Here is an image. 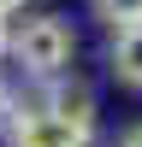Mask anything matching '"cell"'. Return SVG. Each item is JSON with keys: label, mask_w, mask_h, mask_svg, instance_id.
I'll use <instances>...</instances> for the list:
<instances>
[{"label": "cell", "mask_w": 142, "mask_h": 147, "mask_svg": "<svg viewBox=\"0 0 142 147\" xmlns=\"http://www.w3.org/2000/svg\"><path fill=\"white\" fill-rule=\"evenodd\" d=\"M95 12H101L113 30H136L142 24V0H95Z\"/></svg>", "instance_id": "cell-5"}, {"label": "cell", "mask_w": 142, "mask_h": 147, "mask_svg": "<svg viewBox=\"0 0 142 147\" xmlns=\"http://www.w3.org/2000/svg\"><path fill=\"white\" fill-rule=\"evenodd\" d=\"M118 147H142V124H136V129H124V141H118Z\"/></svg>", "instance_id": "cell-8"}, {"label": "cell", "mask_w": 142, "mask_h": 147, "mask_svg": "<svg viewBox=\"0 0 142 147\" xmlns=\"http://www.w3.org/2000/svg\"><path fill=\"white\" fill-rule=\"evenodd\" d=\"M18 6H24V0H0V18H6V12H18Z\"/></svg>", "instance_id": "cell-9"}, {"label": "cell", "mask_w": 142, "mask_h": 147, "mask_svg": "<svg viewBox=\"0 0 142 147\" xmlns=\"http://www.w3.org/2000/svg\"><path fill=\"white\" fill-rule=\"evenodd\" d=\"M47 106H53L59 118H71L83 136H95V100L83 88H59V82H53V88H47Z\"/></svg>", "instance_id": "cell-4"}, {"label": "cell", "mask_w": 142, "mask_h": 147, "mask_svg": "<svg viewBox=\"0 0 142 147\" xmlns=\"http://www.w3.org/2000/svg\"><path fill=\"white\" fill-rule=\"evenodd\" d=\"M106 65L124 88H142V24L136 30H113V47H106Z\"/></svg>", "instance_id": "cell-3"}, {"label": "cell", "mask_w": 142, "mask_h": 147, "mask_svg": "<svg viewBox=\"0 0 142 147\" xmlns=\"http://www.w3.org/2000/svg\"><path fill=\"white\" fill-rule=\"evenodd\" d=\"M12 106H18V100H12V88H6V82H0V124H6V118H12Z\"/></svg>", "instance_id": "cell-6"}, {"label": "cell", "mask_w": 142, "mask_h": 147, "mask_svg": "<svg viewBox=\"0 0 142 147\" xmlns=\"http://www.w3.org/2000/svg\"><path fill=\"white\" fill-rule=\"evenodd\" d=\"M6 141H12V147H89V136H83L71 118H59L47 100H36V106H12V118H6Z\"/></svg>", "instance_id": "cell-2"}, {"label": "cell", "mask_w": 142, "mask_h": 147, "mask_svg": "<svg viewBox=\"0 0 142 147\" xmlns=\"http://www.w3.org/2000/svg\"><path fill=\"white\" fill-rule=\"evenodd\" d=\"M12 53V30H6V18H0V59Z\"/></svg>", "instance_id": "cell-7"}, {"label": "cell", "mask_w": 142, "mask_h": 147, "mask_svg": "<svg viewBox=\"0 0 142 147\" xmlns=\"http://www.w3.org/2000/svg\"><path fill=\"white\" fill-rule=\"evenodd\" d=\"M71 53H77V35L65 18H30L24 30H12V59L36 82H59L71 71Z\"/></svg>", "instance_id": "cell-1"}]
</instances>
